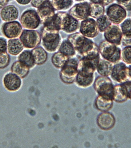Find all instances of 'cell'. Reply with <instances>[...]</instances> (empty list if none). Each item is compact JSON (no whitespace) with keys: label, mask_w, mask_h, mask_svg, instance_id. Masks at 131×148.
<instances>
[{"label":"cell","mask_w":131,"mask_h":148,"mask_svg":"<svg viewBox=\"0 0 131 148\" xmlns=\"http://www.w3.org/2000/svg\"><path fill=\"white\" fill-rule=\"evenodd\" d=\"M59 51L68 57H73L76 55V51L71 43L68 40H64L61 43L59 48Z\"/></svg>","instance_id":"29"},{"label":"cell","mask_w":131,"mask_h":148,"mask_svg":"<svg viewBox=\"0 0 131 148\" xmlns=\"http://www.w3.org/2000/svg\"><path fill=\"white\" fill-rule=\"evenodd\" d=\"M106 15L113 24H121L127 18V10L123 6L117 4H111L106 10Z\"/></svg>","instance_id":"9"},{"label":"cell","mask_w":131,"mask_h":148,"mask_svg":"<svg viewBox=\"0 0 131 148\" xmlns=\"http://www.w3.org/2000/svg\"><path fill=\"white\" fill-rule=\"evenodd\" d=\"M10 62V57L8 53L6 52L0 53V69H5L8 66Z\"/></svg>","instance_id":"34"},{"label":"cell","mask_w":131,"mask_h":148,"mask_svg":"<svg viewBox=\"0 0 131 148\" xmlns=\"http://www.w3.org/2000/svg\"><path fill=\"white\" fill-rule=\"evenodd\" d=\"M20 23L26 29L35 30L38 27L41 23L37 12L34 9L24 11L20 18Z\"/></svg>","instance_id":"8"},{"label":"cell","mask_w":131,"mask_h":148,"mask_svg":"<svg viewBox=\"0 0 131 148\" xmlns=\"http://www.w3.org/2000/svg\"><path fill=\"white\" fill-rule=\"evenodd\" d=\"M79 31L82 35L89 38H95L99 32L96 21L92 18H88L81 21Z\"/></svg>","instance_id":"11"},{"label":"cell","mask_w":131,"mask_h":148,"mask_svg":"<svg viewBox=\"0 0 131 148\" xmlns=\"http://www.w3.org/2000/svg\"><path fill=\"white\" fill-rule=\"evenodd\" d=\"M90 3L84 2L76 4L69 11V14L78 21L84 20L90 16Z\"/></svg>","instance_id":"15"},{"label":"cell","mask_w":131,"mask_h":148,"mask_svg":"<svg viewBox=\"0 0 131 148\" xmlns=\"http://www.w3.org/2000/svg\"><path fill=\"white\" fill-rule=\"evenodd\" d=\"M9 2L7 0H0V9L7 5Z\"/></svg>","instance_id":"42"},{"label":"cell","mask_w":131,"mask_h":148,"mask_svg":"<svg viewBox=\"0 0 131 148\" xmlns=\"http://www.w3.org/2000/svg\"><path fill=\"white\" fill-rule=\"evenodd\" d=\"M18 60L25 65L30 69H33L35 66V64L32 51L29 50H24L18 57Z\"/></svg>","instance_id":"24"},{"label":"cell","mask_w":131,"mask_h":148,"mask_svg":"<svg viewBox=\"0 0 131 148\" xmlns=\"http://www.w3.org/2000/svg\"><path fill=\"white\" fill-rule=\"evenodd\" d=\"M113 64L103 59H100L96 71L101 76L109 77L111 74Z\"/></svg>","instance_id":"23"},{"label":"cell","mask_w":131,"mask_h":148,"mask_svg":"<svg viewBox=\"0 0 131 148\" xmlns=\"http://www.w3.org/2000/svg\"><path fill=\"white\" fill-rule=\"evenodd\" d=\"M0 16L5 22L16 21L19 18V10L14 5H6L1 10Z\"/></svg>","instance_id":"19"},{"label":"cell","mask_w":131,"mask_h":148,"mask_svg":"<svg viewBox=\"0 0 131 148\" xmlns=\"http://www.w3.org/2000/svg\"><path fill=\"white\" fill-rule=\"evenodd\" d=\"M117 4L123 6L126 10H131V0H115Z\"/></svg>","instance_id":"36"},{"label":"cell","mask_w":131,"mask_h":148,"mask_svg":"<svg viewBox=\"0 0 131 148\" xmlns=\"http://www.w3.org/2000/svg\"><path fill=\"white\" fill-rule=\"evenodd\" d=\"M68 40L82 58L93 59L100 57L99 47L96 44L81 33L76 32L71 34Z\"/></svg>","instance_id":"1"},{"label":"cell","mask_w":131,"mask_h":148,"mask_svg":"<svg viewBox=\"0 0 131 148\" xmlns=\"http://www.w3.org/2000/svg\"><path fill=\"white\" fill-rule=\"evenodd\" d=\"M122 44L124 46H131V38H127L123 37Z\"/></svg>","instance_id":"41"},{"label":"cell","mask_w":131,"mask_h":148,"mask_svg":"<svg viewBox=\"0 0 131 148\" xmlns=\"http://www.w3.org/2000/svg\"><path fill=\"white\" fill-rule=\"evenodd\" d=\"M113 101L112 98L109 97L98 95L95 100V106L100 112H108L113 106Z\"/></svg>","instance_id":"20"},{"label":"cell","mask_w":131,"mask_h":148,"mask_svg":"<svg viewBox=\"0 0 131 148\" xmlns=\"http://www.w3.org/2000/svg\"><path fill=\"white\" fill-rule=\"evenodd\" d=\"M18 4L22 6H25L28 5L31 3V0H16Z\"/></svg>","instance_id":"40"},{"label":"cell","mask_w":131,"mask_h":148,"mask_svg":"<svg viewBox=\"0 0 131 148\" xmlns=\"http://www.w3.org/2000/svg\"><path fill=\"white\" fill-rule=\"evenodd\" d=\"M98 27L99 29V32L103 33L110 25L112 24V23L109 20L106 15H104L97 19Z\"/></svg>","instance_id":"31"},{"label":"cell","mask_w":131,"mask_h":148,"mask_svg":"<svg viewBox=\"0 0 131 148\" xmlns=\"http://www.w3.org/2000/svg\"><path fill=\"white\" fill-rule=\"evenodd\" d=\"M7 41L3 37L0 36V53L7 51Z\"/></svg>","instance_id":"37"},{"label":"cell","mask_w":131,"mask_h":148,"mask_svg":"<svg viewBox=\"0 0 131 148\" xmlns=\"http://www.w3.org/2000/svg\"><path fill=\"white\" fill-rule=\"evenodd\" d=\"M90 16L97 19L105 15V8L103 5L96 3H90Z\"/></svg>","instance_id":"30"},{"label":"cell","mask_w":131,"mask_h":148,"mask_svg":"<svg viewBox=\"0 0 131 148\" xmlns=\"http://www.w3.org/2000/svg\"><path fill=\"white\" fill-rule=\"evenodd\" d=\"M120 25L123 37L131 38V18H126Z\"/></svg>","instance_id":"32"},{"label":"cell","mask_w":131,"mask_h":148,"mask_svg":"<svg viewBox=\"0 0 131 148\" xmlns=\"http://www.w3.org/2000/svg\"><path fill=\"white\" fill-rule=\"evenodd\" d=\"M59 31L44 25L41 36L43 47L46 51L52 53L59 49L61 40Z\"/></svg>","instance_id":"3"},{"label":"cell","mask_w":131,"mask_h":148,"mask_svg":"<svg viewBox=\"0 0 131 148\" xmlns=\"http://www.w3.org/2000/svg\"><path fill=\"white\" fill-rule=\"evenodd\" d=\"M24 47L20 39L18 38L11 39L7 41V51L13 56H17L23 51Z\"/></svg>","instance_id":"21"},{"label":"cell","mask_w":131,"mask_h":148,"mask_svg":"<svg viewBox=\"0 0 131 148\" xmlns=\"http://www.w3.org/2000/svg\"><path fill=\"white\" fill-rule=\"evenodd\" d=\"M105 40L120 46L122 44L123 35L120 26L113 24L109 27L104 32Z\"/></svg>","instance_id":"14"},{"label":"cell","mask_w":131,"mask_h":148,"mask_svg":"<svg viewBox=\"0 0 131 148\" xmlns=\"http://www.w3.org/2000/svg\"><path fill=\"white\" fill-rule=\"evenodd\" d=\"M24 48L33 49L41 44V36L38 31L35 30H23L19 38Z\"/></svg>","instance_id":"10"},{"label":"cell","mask_w":131,"mask_h":148,"mask_svg":"<svg viewBox=\"0 0 131 148\" xmlns=\"http://www.w3.org/2000/svg\"><path fill=\"white\" fill-rule=\"evenodd\" d=\"M21 23L17 21L5 22L2 25V33L6 38L11 39L19 38L23 29Z\"/></svg>","instance_id":"12"},{"label":"cell","mask_w":131,"mask_h":148,"mask_svg":"<svg viewBox=\"0 0 131 148\" xmlns=\"http://www.w3.org/2000/svg\"><path fill=\"white\" fill-rule=\"evenodd\" d=\"M36 12L41 22L43 25L51 21L56 14L55 10L48 0L37 8Z\"/></svg>","instance_id":"16"},{"label":"cell","mask_w":131,"mask_h":148,"mask_svg":"<svg viewBox=\"0 0 131 148\" xmlns=\"http://www.w3.org/2000/svg\"><path fill=\"white\" fill-rule=\"evenodd\" d=\"M3 84L8 91H17L21 87L22 80L21 78L14 73L11 72L6 73L3 78Z\"/></svg>","instance_id":"17"},{"label":"cell","mask_w":131,"mask_h":148,"mask_svg":"<svg viewBox=\"0 0 131 148\" xmlns=\"http://www.w3.org/2000/svg\"><path fill=\"white\" fill-rule=\"evenodd\" d=\"M30 70L29 68L19 60L14 62L11 67V72L21 79L25 77L28 74Z\"/></svg>","instance_id":"25"},{"label":"cell","mask_w":131,"mask_h":148,"mask_svg":"<svg viewBox=\"0 0 131 148\" xmlns=\"http://www.w3.org/2000/svg\"><path fill=\"white\" fill-rule=\"evenodd\" d=\"M120 84H122L125 88L128 99L131 100V80H127Z\"/></svg>","instance_id":"35"},{"label":"cell","mask_w":131,"mask_h":148,"mask_svg":"<svg viewBox=\"0 0 131 148\" xmlns=\"http://www.w3.org/2000/svg\"><path fill=\"white\" fill-rule=\"evenodd\" d=\"M34 62L36 65H42L47 61L48 54L45 49L42 47H37L32 51Z\"/></svg>","instance_id":"22"},{"label":"cell","mask_w":131,"mask_h":148,"mask_svg":"<svg viewBox=\"0 0 131 148\" xmlns=\"http://www.w3.org/2000/svg\"><path fill=\"white\" fill-rule=\"evenodd\" d=\"M121 60L127 65L131 64V46H125L122 49Z\"/></svg>","instance_id":"33"},{"label":"cell","mask_w":131,"mask_h":148,"mask_svg":"<svg viewBox=\"0 0 131 148\" xmlns=\"http://www.w3.org/2000/svg\"><path fill=\"white\" fill-rule=\"evenodd\" d=\"M79 61L75 58H70L60 71L61 81L64 84L70 85L74 83L78 74Z\"/></svg>","instance_id":"6"},{"label":"cell","mask_w":131,"mask_h":148,"mask_svg":"<svg viewBox=\"0 0 131 148\" xmlns=\"http://www.w3.org/2000/svg\"><path fill=\"white\" fill-rule=\"evenodd\" d=\"M70 57L59 51L55 53L51 57V62L55 67L61 69L66 64Z\"/></svg>","instance_id":"27"},{"label":"cell","mask_w":131,"mask_h":148,"mask_svg":"<svg viewBox=\"0 0 131 148\" xmlns=\"http://www.w3.org/2000/svg\"><path fill=\"white\" fill-rule=\"evenodd\" d=\"M53 20L60 31L62 30L67 34L75 33L79 27V21L66 12L57 13Z\"/></svg>","instance_id":"4"},{"label":"cell","mask_w":131,"mask_h":148,"mask_svg":"<svg viewBox=\"0 0 131 148\" xmlns=\"http://www.w3.org/2000/svg\"><path fill=\"white\" fill-rule=\"evenodd\" d=\"M110 77L112 80L119 84L129 79L127 64L121 61L114 64Z\"/></svg>","instance_id":"13"},{"label":"cell","mask_w":131,"mask_h":148,"mask_svg":"<svg viewBox=\"0 0 131 148\" xmlns=\"http://www.w3.org/2000/svg\"><path fill=\"white\" fill-rule=\"evenodd\" d=\"M128 79L131 80V64L128 66Z\"/></svg>","instance_id":"43"},{"label":"cell","mask_w":131,"mask_h":148,"mask_svg":"<svg viewBox=\"0 0 131 148\" xmlns=\"http://www.w3.org/2000/svg\"><path fill=\"white\" fill-rule=\"evenodd\" d=\"M93 83L94 89L98 95L108 97L113 100L115 85L111 79L100 76L97 78Z\"/></svg>","instance_id":"7"},{"label":"cell","mask_w":131,"mask_h":148,"mask_svg":"<svg viewBox=\"0 0 131 148\" xmlns=\"http://www.w3.org/2000/svg\"><path fill=\"white\" fill-rule=\"evenodd\" d=\"M97 66L95 62L91 59L81 58L78 62V74L75 83L80 88H86L94 83Z\"/></svg>","instance_id":"2"},{"label":"cell","mask_w":131,"mask_h":148,"mask_svg":"<svg viewBox=\"0 0 131 148\" xmlns=\"http://www.w3.org/2000/svg\"><path fill=\"white\" fill-rule=\"evenodd\" d=\"M55 10H64L72 7L73 0H48Z\"/></svg>","instance_id":"28"},{"label":"cell","mask_w":131,"mask_h":148,"mask_svg":"<svg viewBox=\"0 0 131 148\" xmlns=\"http://www.w3.org/2000/svg\"><path fill=\"white\" fill-rule=\"evenodd\" d=\"M48 0H31V4L33 7L38 8Z\"/></svg>","instance_id":"39"},{"label":"cell","mask_w":131,"mask_h":148,"mask_svg":"<svg viewBox=\"0 0 131 148\" xmlns=\"http://www.w3.org/2000/svg\"><path fill=\"white\" fill-rule=\"evenodd\" d=\"M7 1H8V2H9V1H11V0H7Z\"/></svg>","instance_id":"45"},{"label":"cell","mask_w":131,"mask_h":148,"mask_svg":"<svg viewBox=\"0 0 131 148\" xmlns=\"http://www.w3.org/2000/svg\"><path fill=\"white\" fill-rule=\"evenodd\" d=\"M91 3L99 4L107 6L112 4L115 0H89Z\"/></svg>","instance_id":"38"},{"label":"cell","mask_w":131,"mask_h":148,"mask_svg":"<svg viewBox=\"0 0 131 148\" xmlns=\"http://www.w3.org/2000/svg\"><path fill=\"white\" fill-rule=\"evenodd\" d=\"M128 100L125 88L121 84L115 85L113 100L119 103H122Z\"/></svg>","instance_id":"26"},{"label":"cell","mask_w":131,"mask_h":148,"mask_svg":"<svg viewBox=\"0 0 131 148\" xmlns=\"http://www.w3.org/2000/svg\"><path fill=\"white\" fill-rule=\"evenodd\" d=\"M75 1L77 2H82L84 1H86V0H75Z\"/></svg>","instance_id":"44"},{"label":"cell","mask_w":131,"mask_h":148,"mask_svg":"<svg viewBox=\"0 0 131 148\" xmlns=\"http://www.w3.org/2000/svg\"><path fill=\"white\" fill-rule=\"evenodd\" d=\"M97 123L101 129L108 130L113 128L115 124V119L111 113L104 112L98 116Z\"/></svg>","instance_id":"18"},{"label":"cell","mask_w":131,"mask_h":148,"mask_svg":"<svg viewBox=\"0 0 131 148\" xmlns=\"http://www.w3.org/2000/svg\"><path fill=\"white\" fill-rule=\"evenodd\" d=\"M99 49L101 56L105 60L113 64L121 61L122 49L119 46L105 40L100 44Z\"/></svg>","instance_id":"5"}]
</instances>
